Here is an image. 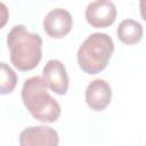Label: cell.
Listing matches in <instances>:
<instances>
[{
	"label": "cell",
	"mask_w": 146,
	"mask_h": 146,
	"mask_svg": "<svg viewBox=\"0 0 146 146\" xmlns=\"http://www.w3.org/2000/svg\"><path fill=\"white\" fill-rule=\"evenodd\" d=\"M112 89L111 86L103 79L91 81L86 89V103L88 106L96 111H104L111 103Z\"/></svg>",
	"instance_id": "cell-8"
},
{
	"label": "cell",
	"mask_w": 146,
	"mask_h": 146,
	"mask_svg": "<svg viewBox=\"0 0 146 146\" xmlns=\"http://www.w3.org/2000/svg\"><path fill=\"white\" fill-rule=\"evenodd\" d=\"M86 19L92 27H108L116 18V7L110 0L90 2L86 8Z\"/></svg>",
	"instance_id": "cell-4"
},
{
	"label": "cell",
	"mask_w": 146,
	"mask_h": 146,
	"mask_svg": "<svg viewBox=\"0 0 146 146\" xmlns=\"http://www.w3.org/2000/svg\"><path fill=\"white\" fill-rule=\"evenodd\" d=\"M113 51L114 42L108 34L92 33L79 47L78 64L87 74L100 73L107 66Z\"/></svg>",
	"instance_id": "cell-3"
},
{
	"label": "cell",
	"mask_w": 146,
	"mask_h": 146,
	"mask_svg": "<svg viewBox=\"0 0 146 146\" xmlns=\"http://www.w3.org/2000/svg\"><path fill=\"white\" fill-rule=\"evenodd\" d=\"M17 84L15 71L5 62H0V95H8L14 91Z\"/></svg>",
	"instance_id": "cell-10"
},
{
	"label": "cell",
	"mask_w": 146,
	"mask_h": 146,
	"mask_svg": "<svg viewBox=\"0 0 146 146\" xmlns=\"http://www.w3.org/2000/svg\"><path fill=\"white\" fill-rule=\"evenodd\" d=\"M9 18V10L7 8V6L2 2H0V29H2Z\"/></svg>",
	"instance_id": "cell-11"
},
{
	"label": "cell",
	"mask_w": 146,
	"mask_h": 146,
	"mask_svg": "<svg viewBox=\"0 0 146 146\" xmlns=\"http://www.w3.org/2000/svg\"><path fill=\"white\" fill-rule=\"evenodd\" d=\"M117 38L125 44H136L143 38V26L133 19L122 21L116 29Z\"/></svg>",
	"instance_id": "cell-9"
},
{
	"label": "cell",
	"mask_w": 146,
	"mask_h": 146,
	"mask_svg": "<svg viewBox=\"0 0 146 146\" xmlns=\"http://www.w3.org/2000/svg\"><path fill=\"white\" fill-rule=\"evenodd\" d=\"M7 46L11 64L22 72L38 66L42 58V39L31 33L24 25H15L7 35Z\"/></svg>",
	"instance_id": "cell-1"
},
{
	"label": "cell",
	"mask_w": 146,
	"mask_h": 146,
	"mask_svg": "<svg viewBox=\"0 0 146 146\" xmlns=\"http://www.w3.org/2000/svg\"><path fill=\"white\" fill-rule=\"evenodd\" d=\"M58 132L47 125H32L19 135L21 146H58Z\"/></svg>",
	"instance_id": "cell-5"
},
{
	"label": "cell",
	"mask_w": 146,
	"mask_h": 146,
	"mask_svg": "<svg viewBox=\"0 0 146 146\" xmlns=\"http://www.w3.org/2000/svg\"><path fill=\"white\" fill-rule=\"evenodd\" d=\"M42 79L46 86L57 95H65L68 89V76L64 64L57 59H50L42 70Z\"/></svg>",
	"instance_id": "cell-6"
},
{
	"label": "cell",
	"mask_w": 146,
	"mask_h": 146,
	"mask_svg": "<svg viewBox=\"0 0 146 146\" xmlns=\"http://www.w3.org/2000/svg\"><path fill=\"white\" fill-rule=\"evenodd\" d=\"M73 25V19L71 14L63 9L56 8L50 10L43 19L44 32L55 39H60L70 33Z\"/></svg>",
	"instance_id": "cell-7"
},
{
	"label": "cell",
	"mask_w": 146,
	"mask_h": 146,
	"mask_svg": "<svg viewBox=\"0 0 146 146\" xmlns=\"http://www.w3.org/2000/svg\"><path fill=\"white\" fill-rule=\"evenodd\" d=\"M22 100L30 114L38 121L52 123L60 115V106L48 90L43 79L39 75L27 79L22 88Z\"/></svg>",
	"instance_id": "cell-2"
}]
</instances>
